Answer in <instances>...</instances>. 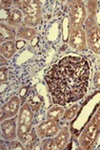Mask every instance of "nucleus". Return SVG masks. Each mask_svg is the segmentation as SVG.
Segmentation results:
<instances>
[{
	"instance_id": "7",
	"label": "nucleus",
	"mask_w": 100,
	"mask_h": 150,
	"mask_svg": "<svg viewBox=\"0 0 100 150\" xmlns=\"http://www.w3.org/2000/svg\"><path fill=\"white\" fill-rule=\"evenodd\" d=\"M60 123L59 120H47L46 122L36 126V132L40 139L54 137L59 131Z\"/></svg>"
},
{
	"instance_id": "24",
	"label": "nucleus",
	"mask_w": 100,
	"mask_h": 150,
	"mask_svg": "<svg viewBox=\"0 0 100 150\" xmlns=\"http://www.w3.org/2000/svg\"><path fill=\"white\" fill-rule=\"evenodd\" d=\"M11 4H12V1H1V8L2 9L9 8Z\"/></svg>"
},
{
	"instance_id": "25",
	"label": "nucleus",
	"mask_w": 100,
	"mask_h": 150,
	"mask_svg": "<svg viewBox=\"0 0 100 150\" xmlns=\"http://www.w3.org/2000/svg\"><path fill=\"white\" fill-rule=\"evenodd\" d=\"M0 60H1V66L3 67L4 65H6L7 63H8V61L6 60V57H0Z\"/></svg>"
},
{
	"instance_id": "1",
	"label": "nucleus",
	"mask_w": 100,
	"mask_h": 150,
	"mask_svg": "<svg viewBox=\"0 0 100 150\" xmlns=\"http://www.w3.org/2000/svg\"><path fill=\"white\" fill-rule=\"evenodd\" d=\"M45 80L53 101L65 106L81 100L87 93L90 66L83 57L67 56L50 68Z\"/></svg>"
},
{
	"instance_id": "23",
	"label": "nucleus",
	"mask_w": 100,
	"mask_h": 150,
	"mask_svg": "<svg viewBox=\"0 0 100 150\" xmlns=\"http://www.w3.org/2000/svg\"><path fill=\"white\" fill-rule=\"evenodd\" d=\"M28 0H23V1H14V4L18 7V10L22 11L26 8V6L28 5Z\"/></svg>"
},
{
	"instance_id": "19",
	"label": "nucleus",
	"mask_w": 100,
	"mask_h": 150,
	"mask_svg": "<svg viewBox=\"0 0 100 150\" xmlns=\"http://www.w3.org/2000/svg\"><path fill=\"white\" fill-rule=\"evenodd\" d=\"M54 139L46 138L42 141L41 144H40V148L42 150H51L54 149Z\"/></svg>"
},
{
	"instance_id": "12",
	"label": "nucleus",
	"mask_w": 100,
	"mask_h": 150,
	"mask_svg": "<svg viewBox=\"0 0 100 150\" xmlns=\"http://www.w3.org/2000/svg\"><path fill=\"white\" fill-rule=\"evenodd\" d=\"M37 32L32 27H28L26 25H21L16 31V36L18 38H23L26 40H32L36 35Z\"/></svg>"
},
{
	"instance_id": "15",
	"label": "nucleus",
	"mask_w": 100,
	"mask_h": 150,
	"mask_svg": "<svg viewBox=\"0 0 100 150\" xmlns=\"http://www.w3.org/2000/svg\"><path fill=\"white\" fill-rule=\"evenodd\" d=\"M0 39L1 42L4 41H12V40L16 36V33L14 32L13 29H12L8 25H6L4 23H1L0 26Z\"/></svg>"
},
{
	"instance_id": "14",
	"label": "nucleus",
	"mask_w": 100,
	"mask_h": 150,
	"mask_svg": "<svg viewBox=\"0 0 100 150\" xmlns=\"http://www.w3.org/2000/svg\"><path fill=\"white\" fill-rule=\"evenodd\" d=\"M38 140H39V137L37 135V132H36V130L32 129L31 132L21 141V142H22V144L25 146L26 149H32V148H35V146L38 142Z\"/></svg>"
},
{
	"instance_id": "20",
	"label": "nucleus",
	"mask_w": 100,
	"mask_h": 150,
	"mask_svg": "<svg viewBox=\"0 0 100 150\" xmlns=\"http://www.w3.org/2000/svg\"><path fill=\"white\" fill-rule=\"evenodd\" d=\"M25 148V146L22 144V142L19 141H13L10 144V149L12 150H23Z\"/></svg>"
},
{
	"instance_id": "5",
	"label": "nucleus",
	"mask_w": 100,
	"mask_h": 150,
	"mask_svg": "<svg viewBox=\"0 0 100 150\" xmlns=\"http://www.w3.org/2000/svg\"><path fill=\"white\" fill-rule=\"evenodd\" d=\"M24 13V25L28 27H35L41 21V6L39 1L29 0L26 8L21 11Z\"/></svg>"
},
{
	"instance_id": "22",
	"label": "nucleus",
	"mask_w": 100,
	"mask_h": 150,
	"mask_svg": "<svg viewBox=\"0 0 100 150\" xmlns=\"http://www.w3.org/2000/svg\"><path fill=\"white\" fill-rule=\"evenodd\" d=\"M94 86L100 88V72H96L94 76Z\"/></svg>"
},
{
	"instance_id": "8",
	"label": "nucleus",
	"mask_w": 100,
	"mask_h": 150,
	"mask_svg": "<svg viewBox=\"0 0 100 150\" xmlns=\"http://www.w3.org/2000/svg\"><path fill=\"white\" fill-rule=\"evenodd\" d=\"M70 46L72 48L78 50V51H85L87 49V40L85 31L82 27L75 28L73 30H70V39H69Z\"/></svg>"
},
{
	"instance_id": "11",
	"label": "nucleus",
	"mask_w": 100,
	"mask_h": 150,
	"mask_svg": "<svg viewBox=\"0 0 100 150\" xmlns=\"http://www.w3.org/2000/svg\"><path fill=\"white\" fill-rule=\"evenodd\" d=\"M70 138V131L68 127H63L60 130V132L54 139V149L55 150H61L66 147L67 144H68Z\"/></svg>"
},
{
	"instance_id": "13",
	"label": "nucleus",
	"mask_w": 100,
	"mask_h": 150,
	"mask_svg": "<svg viewBox=\"0 0 100 150\" xmlns=\"http://www.w3.org/2000/svg\"><path fill=\"white\" fill-rule=\"evenodd\" d=\"M22 18H23V13L18 9H13L9 13L7 22L11 27H19L22 23Z\"/></svg>"
},
{
	"instance_id": "9",
	"label": "nucleus",
	"mask_w": 100,
	"mask_h": 150,
	"mask_svg": "<svg viewBox=\"0 0 100 150\" xmlns=\"http://www.w3.org/2000/svg\"><path fill=\"white\" fill-rule=\"evenodd\" d=\"M20 98L18 97H13L8 102H6L1 108V122L13 118L20 110Z\"/></svg>"
},
{
	"instance_id": "2",
	"label": "nucleus",
	"mask_w": 100,
	"mask_h": 150,
	"mask_svg": "<svg viewBox=\"0 0 100 150\" xmlns=\"http://www.w3.org/2000/svg\"><path fill=\"white\" fill-rule=\"evenodd\" d=\"M99 132H100V108L96 112L95 116L91 120V122L86 126L82 135H81V137L79 139V144L81 148L83 149L92 148L94 142L97 139Z\"/></svg>"
},
{
	"instance_id": "6",
	"label": "nucleus",
	"mask_w": 100,
	"mask_h": 150,
	"mask_svg": "<svg viewBox=\"0 0 100 150\" xmlns=\"http://www.w3.org/2000/svg\"><path fill=\"white\" fill-rule=\"evenodd\" d=\"M86 17V8L82 1H72L70 3V30L82 27Z\"/></svg>"
},
{
	"instance_id": "4",
	"label": "nucleus",
	"mask_w": 100,
	"mask_h": 150,
	"mask_svg": "<svg viewBox=\"0 0 100 150\" xmlns=\"http://www.w3.org/2000/svg\"><path fill=\"white\" fill-rule=\"evenodd\" d=\"M85 35L89 49L100 54V27L96 24L94 16H89L85 21Z\"/></svg>"
},
{
	"instance_id": "16",
	"label": "nucleus",
	"mask_w": 100,
	"mask_h": 150,
	"mask_svg": "<svg viewBox=\"0 0 100 150\" xmlns=\"http://www.w3.org/2000/svg\"><path fill=\"white\" fill-rule=\"evenodd\" d=\"M15 44L13 41H7L4 42L1 45V48H0V52H1L2 57H6L7 59H10L13 57V54H15Z\"/></svg>"
},
{
	"instance_id": "17",
	"label": "nucleus",
	"mask_w": 100,
	"mask_h": 150,
	"mask_svg": "<svg viewBox=\"0 0 100 150\" xmlns=\"http://www.w3.org/2000/svg\"><path fill=\"white\" fill-rule=\"evenodd\" d=\"M65 114L62 106H54L47 112V120H60Z\"/></svg>"
},
{
	"instance_id": "3",
	"label": "nucleus",
	"mask_w": 100,
	"mask_h": 150,
	"mask_svg": "<svg viewBox=\"0 0 100 150\" xmlns=\"http://www.w3.org/2000/svg\"><path fill=\"white\" fill-rule=\"evenodd\" d=\"M33 110L28 102L21 106L17 120V138L20 142L32 130Z\"/></svg>"
},
{
	"instance_id": "10",
	"label": "nucleus",
	"mask_w": 100,
	"mask_h": 150,
	"mask_svg": "<svg viewBox=\"0 0 100 150\" xmlns=\"http://www.w3.org/2000/svg\"><path fill=\"white\" fill-rule=\"evenodd\" d=\"M16 119H7L1 123L2 136L6 141H13L17 136L16 132Z\"/></svg>"
},
{
	"instance_id": "18",
	"label": "nucleus",
	"mask_w": 100,
	"mask_h": 150,
	"mask_svg": "<svg viewBox=\"0 0 100 150\" xmlns=\"http://www.w3.org/2000/svg\"><path fill=\"white\" fill-rule=\"evenodd\" d=\"M78 108L79 106L78 105H73L72 106L71 108L67 109L65 111V114H64V118L68 120H71L75 117V115L77 114V111H78Z\"/></svg>"
},
{
	"instance_id": "21",
	"label": "nucleus",
	"mask_w": 100,
	"mask_h": 150,
	"mask_svg": "<svg viewBox=\"0 0 100 150\" xmlns=\"http://www.w3.org/2000/svg\"><path fill=\"white\" fill-rule=\"evenodd\" d=\"M8 80V69L5 67H2L0 70V81L1 83L5 82Z\"/></svg>"
}]
</instances>
